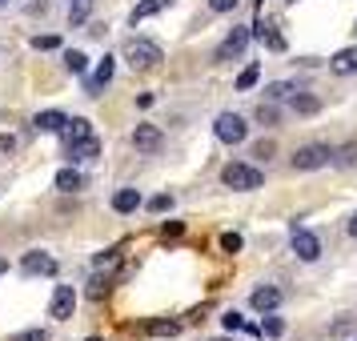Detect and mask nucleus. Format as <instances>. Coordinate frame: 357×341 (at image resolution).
<instances>
[{"label":"nucleus","mask_w":357,"mask_h":341,"mask_svg":"<svg viewBox=\"0 0 357 341\" xmlns=\"http://www.w3.org/2000/svg\"><path fill=\"white\" fill-rule=\"evenodd\" d=\"M253 29H257V36H261V45H265V49H273V52L285 49V40H281L277 29H269V24H253Z\"/></svg>","instance_id":"nucleus-18"},{"label":"nucleus","mask_w":357,"mask_h":341,"mask_svg":"<svg viewBox=\"0 0 357 341\" xmlns=\"http://www.w3.org/2000/svg\"><path fill=\"white\" fill-rule=\"evenodd\" d=\"M249 301H253V309H257V313H273V309L281 305V289H277V285H261V289H253V297H249Z\"/></svg>","instance_id":"nucleus-10"},{"label":"nucleus","mask_w":357,"mask_h":341,"mask_svg":"<svg viewBox=\"0 0 357 341\" xmlns=\"http://www.w3.org/2000/svg\"><path fill=\"white\" fill-rule=\"evenodd\" d=\"M97 157H100V141H97V137L68 141V161H97Z\"/></svg>","instance_id":"nucleus-9"},{"label":"nucleus","mask_w":357,"mask_h":341,"mask_svg":"<svg viewBox=\"0 0 357 341\" xmlns=\"http://www.w3.org/2000/svg\"><path fill=\"white\" fill-rule=\"evenodd\" d=\"M13 341H45V329H24V333H17Z\"/></svg>","instance_id":"nucleus-33"},{"label":"nucleus","mask_w":357,"mask_h":341,"mask_svg":"<svg viewBox=\"0 0 357 341\" xmlns=\"http://www.w3.org/2000/svg\"><path fill=\"white\" fill-rule=\"evenodd\" d=\"M65 121H68L65 113H56V109H49V113H36V121H33V125H36V132H61V129H65Z\"/></svg>","instance_id":"nucleus-12"},{"label":"nucleus","mask_w":357,"mask_h":341,"mask_svg":"<svg viewBox=\"0 0 357 341\" xmlns=\"http://www.w3.org/2000/svg\"><path fill=\"white\" fill-rule=\"evenodd\" d=\"M213 341H229V338H213Z\"/></svg>","instance_id":"nucleus-39"},{"label":"nucleus","mask_w":357,"mask_h":341,"mask_svg":"<svg viewBox=\"0 0 357 341\" xmlns=\"http://www.w3.org/2000/svg\"><path fill=\"white\" fill-rule=\"evenodd\" d=\"M329 153L333 149L329 145H305L293 153V169H301V173H309V169H321V165H329Z\"/></svg>","instance_id":"nucleus-4"},{"label":"nucleus","mask_w":357,"mask_h":341,"mask_svg":"<svg viewBox=\"0 0 357 341\" xmlns=\"http://www.w3.org/2000/svg\"><path fill=\"white\" fill-rule=\"evenodd\" d=\"M145 329H149V333H157V338H173L181 325H177V321H149Z\"/></svg>","instance_id":"nucleus-23"},{"label":"nucleus","mask_w":357,"mask_h":341,"mask_svg":"<svg viewBox=\"0 0 357 341\" xmlns=\"http://www.w3.org/2000/svg\"><path fill=\"white\" fill-rule=\"evenodd\" d=\"M237 4H241V0H209V8H213V13H233Z\"/></svg>","instance_id":"nucleus-30"},{"label":"nucleus","mask_w":357,"mask_h":341,"mask_svg":"<svg viewBox=\"0 0 357 341\" xmlns=\"http://www.w3.org/2000/svg\"><path fill=\"white\" fill-rule=\"evenodd\" d=\"M289 241H293V253H297L301 261H317V257H321V241H317L309 229H297V225H293Z\"/></svg>","instance_id":"nucleus-5"},{"label":"nucleus","mask_w":357,"mask_h":341,"mask_svg":"<svg viewBox=\"0 0 357 341\" xmlns=\"http://www.w3.org/2000/svg\"><path fill=\"white\" fill-rule=\"evenodd\" d=\"M149 209H153V213H165V209H173V197H169V193L153 197V201H149Z\"/></svg>","instance_id":"nucleus-26"},{"label":"nucleus","mask_w":357,"mask_h":341,"mask_svg":"<svg viewBox=\"0 0 357 341\" xmlns=\"http://www.w3.org/2000/svg\"><path fill=\"white\" fill-rule=\"evenodd\" d=\"M89 17V0H77V8H73V24H81Z\"/></svg>","instance_id":"nucleus-34"},{"label":"nucleus","mask_w":357,"mask_h":341,"mask_svg":"<svg viewBox=\"0 0 357 341\" xmlns=\"http://www.w3.org/2000/svg\"><path fill=\"white\" fill-rule=\"evenodd\" d=\"M56 45H61V40H56V36H36V40H33V49H40V52L56 49Z\"/></svg>","instance_id":"nucleus-31"},{"label":"nucleus","mask_w":357,"mask_h":341,"mask_svg":"<svg viewBox=\"0 0 357 341\" xmlns=\"http://www.w3.org/2000/svg\"><path fill=\"white\" fill-rule=\"evenodd\" d=\"M257 121L273 125V121H277V109H273V105H261V109H257Z\"/></svg>","instance_id":"nucleus-32"},{"label":"nucleus","mask_w":357,"mask_h":341,"mask_svg":"<svg viewBox=\"0 0 357 341\" xmlns=\"http://www.w3.org/2000/svg\"><path fill=\"white\" fill-rule=\"evenodd\" d=\"M329 68L337 73V77H349V73H357V49H341L333 61H329Z\"/></svg>","instance_id":"nucleus-13"},{"label":"nucleus","mask_w":357,"mask_h":341,"mask_svg":"<svg viewBox=\"0 0 357 341\" xmlns=\"http://www.w3.org/2000/svg\"><path fill=\"white\" fill-rule=\"evenodd\" d=\"M289 4H297V0H289Z\"/></svg>","instance_id":"nucleus-40"},{"label":"nucleus","mask_w":357,"mask_h":341,"mask_svg":"<svg viewBox=\"0 0 357 341\" xmlns=\"http://www.w3.org/2000/svg\"><path fill=\"white\" fill-rule=\"evenodd\" d=\"M109 81H113V56H105V61L97 65V73H93V81H89V93H100V89H105Z\"/></svg>","instance_id":"nucleus-16"},{"label":"nucleus","mask_w":357,"mask_h":341,"mask_svg":"<svg viewBox=\"0 0 357 341\" xmlns=\"http://www.w3.org/2000/svg\"><path fill=\"white\" fill-rule=\"evenodd\" d=\"M65 65H68V73H84L89 68V56L84 52H65Z\"/></svg>","instance_id":"nucleus-25"},{"label":"nucleus","mask_w":357,"mask_h":341,"mask_svg":"<svg viewBox=\"0 0 357 341\" xmlns=\"http://www.w3.org/2000/svg\"><path fill=\"white\" fill-rule=\"evenodd\" d=\"M132 145H137V153H161L165 132L157 129V125H137V129H132Z\"/></svg>","instance_id":"nucleus-6"},{"label":"nucleus","mask_w":357,"mask_h":341,"mask_svg":"<svg viewBox=\"0 0 357 341\" xmlns=\"http://www.w3.org/2000/svg\"><path fill=\"white\" fill-rule=\"evenodd\" d=\"M113 209H116V213L141 209V193H137V189H116V193H113Z\"/></svg>","instance_id":"nucleus-14"},{"label":"nucleus","mask_w":357,"mask_h":341,"mask_svg":"<svg viewBox=\"0 0 357 341\" xmlns=\"http://www.w3.org/2000/svg\"><path fill=\"white\" fill-rule=\"evenodd\" d=\"M65 145L68 141H81V137H93V129H89V121H84V116H73V121H65Z\"/></svg>","instance_id":"nucleus-17"},{"label":"nucleus","mask_w":357,"mask_h":341,"mask_svg":"<svg viewBox=\"0 0 357 341\" xmlns=\"http://www.w3.org/2000/svg\"><path fill=\"white\" fill-rule=\"evenodd\" d=\"M52 317L56 321H65V317H73V309H77V293H73V285H56L52 289Z\"/></svg>","instance_id":"nucleus-7"},{"label":"nucleus","mask_w":357,"mask_h":341,"mask_svg":"<svg viewBox=\"0 0 357 341\" xmlns=\"http://www.w3.org/2000/svg\"><path fill=\"white\" fill-rule=\"evenodd\" d=\"M213 132H217V141H225V145H241L245 132H249V125H245L237 113H221L217 116V125H213Z\"/></svg>","instance_id":"nucleus-2"},{"label":"nucleus","mask_w":357,"mask_h":341,"mask_svg":"<svg viewBox=\"0 0 357 341\" xmlns=\"http://www.w3.org/2000/svg\"><path fill=\"white\" fill-rule=\"evenodd\" d=\"M125 61H129L132 68H153L161 61V49H157L153 40H129V45H125Z\"/></svg>","instance_id":"nucleus-3"},{"label":"nucleus","mask_w":357,"mask_h":341,"mask_svg":"<svg viewBox=\"0 0 357 341\" xmlns=\"http://www.w3.org/2000/svg\"><path fill=\"white\" fill-rule=\"evenodd\" d=\"M285 333V321L281 317H269L265 325H257V338H281Z\"/></svg>","instance_id":"nucleus-21"},{"label":"nucleus","mask_w":357,"mask_h":341,"mask_svg":"<svg viewBox=\"0 0 357 341\" xmlns=\"http://www.w3.org/2000/svg\"><path fill=\"white\" fill-rule=\"evenodd\" d=\"M329 161L333 165H354L357 161V145H345V149H337V153H329Z\"/></svg>","instance_id":"nucleus-24"},{"label":"nucleus","mask_w":357,"mask_h":341,"mask_svg":"<svg viewBox=\"0 0 357 341\" xmlns=\"http://www.w3.org/2000/svg\"><path fill=\"white\" fill-rule=\"evenodd\" d=\"M221 249H225V253H237V249H241V233H225V237H221Z\"/></svg>","instance_id":"nucleus-27"},{"label":"nucleus","mask_w":357,"mask_h":341,"mask_svg":"<svg viewBox=\"0 0 357 341\" xmlns=\"http://www.w3.org/2000/svg\"><path fill=\"white\" fill-rule=\"evenodd\" d=\"M249 29H233V33L221 40V49H217V61H233V56H241L245 52V45H249Z\"/></svg>","instance_id":"nucleus-8"},{"label":"nucleus","mask_w":357,"mask_h":341,"mask_svg":"<svg viewBox=\"0 0 357 341\" xmlns=\"http://www.w3.org/2000/svg\"><path fill=\"white\" fill-rule=\"evenodd\" d=\"M221 325H225L229 333H237V329H245V321H241V313H225V317H221Z\"/></svg>","instance_id":"nucleus-28"},{"label":"nucleus","mask_w":357,"mask_h":341,"mask_svg":"<svg viewBox=\"0 0 357 341\" xmlns=\"http://www.w3.org/2000/svg\"><path fill=\"white\" fill-rule=\"evenodd\" d=\"M269 153H273V141H261V145L253 149V157H265V161H269Z\"/></svg>","instance_id":"nucleus-35"},{"label":"nucleus","mask_w":357,"mask_h":341,"mask_svg":"<svg viewBox=\"0 0 357 341\" xmlns=\"http://www.w3.org/2000/svg\"><path fill=\"white\" fill-rule=\"evenodd\" d=\"M257 81H261V68H257V65H249L241 77H237V89H241V93H249V89H253Z\"/></svg>","instance_id":"nucleus-22"},{"label":"nucleus","mask_w":357,"mask_h":341,"mask_svg":"<svg viewBox=\"0 0 357 341\" xmlns=\"http://www.w3.org/2000/svg\"><path fill=\"white\" fill-rule=\"evenodd\" d=\"M13 149H17V137H4L0 132V153H13Z\"/></svg>","instance_id":"nucleus-36"},{"label":"nucleus","mask_w":357,"mask_h":341,"mask_svg":"<svg viewBox=\"0 0 357 341\" xmlns=\"http://www.w3.org/2000/svg\"><path fill=\"white\" fill-rule=\"evenodd\" d=\"M165 4H169V0H145V4H137V13H132V24H137V20H145V17H153V13H161Z\"/></svg>","instance_id":"nucleus-20"},{"label":"nucleus","mask_w":357,"mask_h":341,"mask_svg":"<svg viewBox=\"0 0 357 341\" xmlns=\"http://www.w3.org/2000/svg\"><path fill=\"white\" fill-rule=\"evenodd\" d=\"M0 273H8V261H4V257H0Z\"/></svg>","instance_id":"nucleus-38"},{"label":"nucleus","mask_w":357,"mask_h":341,"mask_svg":"<svg viewBox=\"0 0 357 341\" xmlns=\"http://www.w3.org/2000/svg\"><path fill=\"white\" fill-rule=\"evenodd\" d=\"M285 93H293V89H289L285 81H281V84H269V89H265V97H269V100H281Z\"/></svg>","instance_id":"nucleus-29"},{"label":"nucleus","mask_w":357,"mask_h":341,"mask_svg":"<svg viewBox=\"0 0 357 341\" xmlns=\"http://www.w3.org/2000/svg\"><path fill=\"white\" fill-rule=\"evenodd\" d=\"M349 237H357V213H354V221H349Z\"/></svg>","instance_id":"nucleus-37"},{"label":"nucleus","mask_w":357,"mask_h":341,"mask_svg":"<svg viewBox=\"0 0 357 341\" xmlns=\"http://www.w3.org/2000/svg\"><path fill=\"white\" fill-rule=\"evenodd\" d=\"M221 181H225L229 189H241V193H249V189H261V181H265V177H261L253 165H225Z\"/></svg>","instance_id":"nucleus-1"},{"label":"nucleus","mask_w":357,"mask_h":341,"mask_svg":"<svg viewBox=\"0 0 357 341\" xmlns=\"http://www.w3.org/2000/svg\"><path fill=\"white\" fill-rule=\"evenodd\" d=\"M293 113H297V116L321 113V97H313V93H297V97H293Z\"/></svg>","instance_id":"nucleus-15"},{"label":"nucleus","mask_w":357,"mask_h":341,"mask_svg":"<svg viewBox=\"0 0 357 341\" xmlns=\"http://www.w3.org/2000/svg\"><path fill=\"white\" fill-rule=\"evenodd\" d=\"M56 189H61V193H77V189H81V173H77V169H61V173H56Z\"/></svg>","instance_id":"nucleus-19"},{"label":"nucleus","mask_w":357,"mask_h":341,"mask_svg":"<svg viewBox=\"0 0 357 341\" xmlns=\"http://www.w3.org/2000/svg\"><path fill=\"white\" fill-rule=\"evenodd\" d=\"M20 269H24L29 277H36V273H56V261H52L49 253H24Z\"/></svg>","instance_id":"nucleus-11"},{"label":"nucleus","mask_w":357,"mask_h":341,"mask_svg":"<svg viewBox=\"0 0 357 341\" xmlns=\"http://www.w3.org/2000/svg\"><path fill=\"white\" fill-rule=\"evenodd\" d=\"M0 4H4V0H0Z\"/></svg>","instance_id":"nucleus-41"}]
</instances>
